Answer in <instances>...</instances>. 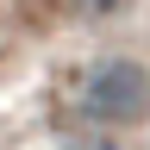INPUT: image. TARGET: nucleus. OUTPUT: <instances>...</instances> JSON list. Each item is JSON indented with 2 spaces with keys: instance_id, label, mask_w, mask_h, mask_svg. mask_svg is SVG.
<instances>
[{
  "instance_id": "obj_1",
  "label": "nucleus",
  "mask_w": 150,
  "mask_h": 150,
  "mask_svg": "<svg viewBox=\"0 0 150 150\" xmlns=\"http://www.w3.org/2000/svg\"><path fill=\"white\" fill-rule=\"evenodd\" d=\"M81 112L88 119H106V125H131L150 112V75L138 63H100L81 81Z\"/></svg>"
},
{
  "instance_id": "obj_2",
  "label": "nucleus",
  "mask_w": 150,
  "mask_h": 150,
  "mask_svg": "<svg viewBox=\"0 0 150 150\" xmlns=\"http://www.w3.org/2000/svg\"><path fill=\"white\" fill-rule=\"evenodd\" d=\"M75 13H94V19H106V13H125V0H69Z\"/></svg>"
},
{
  "instance_id": "obj_3",
  "label": "nucleus",
  "mask_w": 150,
  "mask_h": 150,
  "mask_svg": "<svg viewBox=\"0 0 150 150\" xmlns=\"http://www.w3.org/2000/svg\"><path fill=\"white\" fill-rule=\"evenodd\" d=\"M69 150H119V144H106V138H75Z\"/></svg>"
}]
</instances>
